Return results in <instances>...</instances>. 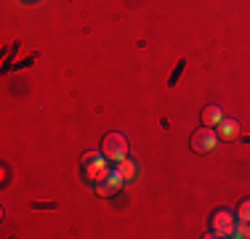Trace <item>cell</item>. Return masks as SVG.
I'll list each match as a JSON object with an SVG mask.
<instances>
[{
  "label": "cell",
  "instance_id": "obj_7",
  "mask_svg": "<svg viewBox=\"0 0 250 239\" xmlns=\"http://www.w3.org/2000/svg\"><path fill=\"white\" fill-rule=\"evenodd\" d=\"M221 120H224V112L218 104H208L205 109H202V125H208V128H216Z\"/></svg>",
  "mask_w": 250,
  "mask_h": 239
},
{
  "label": "cell",
  "instance_id": "obj_6",
  "mask_svg": "<svg viewBox=\"0 0 250 239\" xmlns=\"http://www.w3.org/2000/svg\"><path fill=\"white\" fill-rule=\"evenodd\" d=\"M216 133H218V139H224V141H234V139H240V122H237V120H221V122L216 125Z\"/></svg>",
  "mask_w": 250,
  "mask_h": 239
},
{
  "label": "cell",
  "instance_id": "obj_10",
  "mask_svg": "<svg viewBox=\"0 0 250 239\" xmlns=\"http://www.w3.org/2000/svg\"><path fill=\"white\" fill-rule=\"evenodd\" d=\"M231 237H240V239H250V223L240 220V226H234V234Z\"/></svg>",
  "mask_w": 250,
  "mask_h": 239
},
{
  "label": "cell",
  "instance_id": "obj_4",
  "mask_svg": "<svg viewBox=\"0 0 250 239\" xmlns=\"http://www.w3.org/2000/svg\"><path fill=\"white\" fill-rule=\"evenodd\" d=\"M234 215H231L229 210H216L213 213V218H210V229L213 231H218L221 237H231L234 234Z\"/></svg>",
  "mask_w": 250,
  "mask_h": 239
},
{
  "label": "cell",
  "instance_id": "obj_9",
  "mask_svg": "<svg viewBox=\"0 0 250 239\" xmlns=\"http://www.w3.org/2000/svg\"><path fill=\"white\" fill-rule=\"evenodd\" d=\"M237 218H240V220H245V223H250V197H248V199H242L240 202V205H237Z\"/></svg>",
  "mask_w": 250,
  "mask_h": 239
},
{
  "label": "cell",
  "instance_id": "obj_1",
  "mask_svg": "<svg viewBox=\"0 0 250 239\" xmlns=\"http://www.w3.org/2000/svg\"><path fill=\"white\" fill-rule=\"evenodd\" d=\"M106 162H109V159H106L101 152L85 154V157H83V178H85L88 183H93V186H96L99 181H104V178L112 173Z\"/></svg>",
  "mask_w": 250,
  "mask_h": 239
},
{
  "label": "cell",
  "instance_id": "obj_3",
  "mask_svg": "<svg viewBox=\"0 0 250 239\" xmlns=\"http://www.w3.org/2000/svg\"><path fill=\"white\" fill-rule=\"evenodd\" d=\"M216 143H218V133H216L213 128L202 125L200 130H194V136H192V149H194L197 154L213 152V149H216Z\"/></svg>",
  "mask_w": 250,
  "mask_h": 239
},
{
  "label": "cell",
  "instance_id": "obj_2",
  "mask_svg": "<svg viewBox=\"0 0 250 239\" xmlns=\"http://www.w3.org/2000/svg\"><path fill=\"white\" fill-rule=\"evenodd\" d=\"M101 154H104L109 162H120L128 157V139L123 133H109L101 141Z\"/></svg>",
  "mask_w": 250,
  "mask_h": 239
},
{
  "label": "cell",
  "instance_id": "obj_5",
  "mask_svg": "<svg viewBox=\"0 0 250 239\" xmlns=\"http://www.w3.org/2000/svg\"><path fill=\"white\" fill-rule=\"evenodd\" d=\"M123 183H125V178H123L117 170H112L109 176L104 178V181L96 183V194H99V197H115L117 191H123Z\"/></svg>",
  "mask_w": 250,
  "mask_h": 239
},
{
  "label": "cell",
  "instance_id": "obj_8",
  "mask_svg": "<svg viewBox=\"0 0 250 239\" xmlns=\"http://www.w3.org/2000/svg\"><path fill=\"white\" fill-rule=\"evenodd\" d=\"M115 170L120 173V176L125 178V181H133V178H136V170H139V167H136L133 159H128V157H125V159H120V162H117Z\"/></svg>",
  "mask_w": 250,
  "mask_h": 239
}]
</instances>
